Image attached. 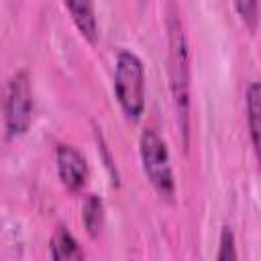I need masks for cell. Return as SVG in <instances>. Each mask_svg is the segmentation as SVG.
Listing matches in <instances>:
<instances>
[{"mask_svg":"<svg viewBox=\"0 0 261 261\" xmlns=\"http://www.w3.org/2000/svg\"><path fill=\"white\" fill-rule=\"evenodd\" d=\"M234 8L243 20V24L249 29V33H257L259 24V0H232Z\"/></svg>","mask_w":261,"mask_h":261,"instance_id":"obj_10","label":"cell"},{"mask_svg":"<svg viewBox=\"0 0 261 261\" xmlns=\"http://www.w3.org/2000/svg\"><path fill=\"white\" fill-rule=\"evenodd\" d=\"M49 253L55 261H61V259H84V251L82 247L77 245V241L73 239V234L67 230V226H57L55 232H53V239H51V245H49Z\"/></svg>","mask_w":261,"mask_h":261,"instance_id":"obj_7","label":"cell"},{"mask_svg":"<svg viewBox=\"0 0 261 261\" xmlns=\"http://www.w3.org/2000/svg\"><path fill=\"white\" fill-rule=\"evenodd\" d=\"M75 29L82 33V37L88 43H96L98 39V20H96V8L94 0H63Z\"/></svg>","mask_w":261,"mask_h":261,"instance_id":"obj_6","label":"cell"},{"mask_svg":"<svg viewBox=\"0 0 261 261\" xmlns=\"http://www.w3.org/2000/svg\"><path fill=\"white\" fill-rule=\"evenodd\" d=\"M218 261H232L237 259V249H234V234L230 230V226H222L220 232V243H218Z\"/></svg>","mask_w":261,"mask_h":261,"instance_id":"obj_11","label":"cell"},{"mask_svg":"<svg viewBox=\"0 0 261 261\" xmlns=\"http://www.w3.org/2000/svg\"><path fill=\"white\" fill-rule=\"evenodd\" d=\"M259 98H261L259 84L253 82L247 90V124L255 151H259Z\"/></svg>","mask_w":261,"mask_h":261,"instance_id":"obj_8","label":"cell"},{"mask_svg":"<svg viewBox=\"0 0 261 261\" xmlns=\"http://www.w3.org/2000/svg\"><path fill=\"white\" fill-rule=\"evenodd\" d=\"M114 94L122 114L139 120L145 110V67L137 53L120 49L114 65Z\"/></svg>","mask_w":261,"mask_h":261,"instance_id":"obj_2","label":"cell"},{"mask_svg":"<svg viewBox=\"0 0 261 261\" xmlns=\"http://www.w3.org/2000/svg\"><path fill=\"white\" fill-rule=\"evenodd\" d=\"M55 163H57V175L69 192H77L86 186L88 163L77 149H73L71 145H59L55 153Z\"/></svg>","mask_w":261,"mask_h":261,"instance_id":"obj_5","label":"cell"},{"mask_svg":"<svg viewBox=\"0 0 261 261\" xmlns=\"http://www.w3.org/2000/svg\"><path fill=\"white\" fill-rule=\"evenodd\" d=\"M139 153L143 161V171L155 192L161 198L171 200L175 194V181L171 171V159L167 151V143L153 128H145L139 139Z\"/></svg>","mask_w":261,"mask_h":261,"instance_id":"obj_3","label":"cell"},{"mask_svg":"<svg viewBox=\"0 0 261 261\" xmlns=\"http://www.w3.org/2000/svg\"><path fill=\"white\" fill-rule=\"evenodd\" d=\"M82 218H84V226H86L88 234L96 237L102 228V222H104V206H102V200L98 196H90L86 200Z\"/></svg>","mask_w":261,"mask_h":261,"instance_id":"obj_9","label":"cell"},{"mask_svg":"<svg viewBox=\"0 0 261 261\" xmlns=\"http://www.w3.org/2000/svg\"><path fill=\"white\" fill-rule=\"evenodd\" d=\"M4 120L8 137H20L29 130L33 120V90L27 71H16L6 88Z\"/></svg>","mask_w":261,"mask_h":261,"instance_id":"obj_4","label":"cell"},{"mask_svg":"<svg viewBox=\"0 0 261 261\" xmlns=\"http://www.w3.org/2000/svg\"><path fill=\"white\" fill-rule=\"evenodd\" d=\"M167 45H169V77H171L173 104L177 112L179 130L184 135V145H188L190 141V55H188L184 24L173 4L169 6V14H167Z\"/></svg>","mask_w":261,"mask_h":261,"instance_id":"obj_1","label":"cell"}]
</instances>
